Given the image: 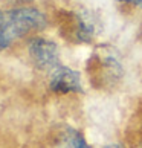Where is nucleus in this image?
<instances>
[{
    "mask_svg": "<svg viewBox=\"0 0 142 148\" xmlns=\"http://www.w3.org/2000/svg\"><path fill=\"white\" fill-rule=\"evenodd\" d=\"M64 35L76 45H92L102 35L104 21L96 9L80 6L66 14Z\"/></svg>",
    "mask_w": 142,
    "mask_h": 148,
    "instance_id": "f257e3e1",
    "label": "nucleus"
},
{
    "mask_svg": "<svg viewBox=\"0 0 142 148\" xmlns=\"http://www.w3.org/2000/svg\"><path fill=\"white\" fill-rule=\"evenodd\" d=\"M90 72L99 87H115L125 76V66L119 51L113 46L99 45L90 61Z\"/></svg>",
    "mask_w": 142,
    "mask_h": 148,
    "instance_id": "f03ea898",
    "label": "nucleus"
},
{
    "mask_svg": "<svg viewBox=\"0 0 142 148\" xmlns=\"http://www.w3.org/2000/svg\"><path fill=\"white\" fill-rule=\"evenodd\" d=\"M6 12L15 38L34 37L47 26L46 14L35 6H17Z\"/></svg>",
    "mask_w": 142,
    "mask_h": 148,
    "instance_id": "7ed1b4c3",
    "label": "nucleus"
},
{
    "mask_svg": "<svg viewBox=\"0 0 142 148\" xmlns=\"http://www.w3.org/2000/svg\"><path fill=\"white\" fill-rule=\"evenodd\" d=\"M28 53L32 64L41 72H51L61 64V52L55 40L43 35H34L28 41Z\"/></svg>",
    "mask_w": 142,
    "mask_h": 148,
    "instance_id": "20e7f679",
    "label": "nucleus"
},
{
    "mask_svg": "<svg viewBox=\"0 0 142 148\" xmlns=\"http://www.w3.org/2000/svg\"><path fill=\"white\" fill-rule=\"evenodd\" d=\"M49 89L57 95L83 93V76L76 69L60 64L58 67L49 72Z\"/></svg>",
    "mask_w": 142,
    "mask_h": 148,
    "instance_id": "39448f33",
    "label": "nucleus"
},
{
    "mask_svg": "<svg viewBox=\"0 0 142 148\" xmlns=\"http://www.w3.org/2000/svg\"><path fill=\"white\" fill-rule=\"evenodd\" d=\"M17 40L11 28L8 12L0 9V51H5L9 46H12V43Z\"/></svg>",
    "mask_w": 142,
    "mask_h": 148,
    "instance_id": "423d86ee",
    "label": "nucleus"
},
{
    "mask_svg": "<svg viewBox=\"0 0 142 148\" xmlns=\"http://www.w3.org/2000/svg\"><path fill=\"white\" fill-rule=\"evenodd\" d=\"M66 140L70 148H92L89 144H87L86 138L83 136V133L78 130H73V128H69L67 133H66Z\"/></svg>",
    "mask_w": 142,
    "mask_h": 148,
    "instance_id": "0eeeda50",
    "label": "nucleus"
},
{
    "mask_svg": "<svg viewBox=\"0 0 142 148\" xmlns=\"http://www.w3.org/2000/svg\"><path fill=\"white\" fill-rule=\"evenodd\" d=\"M102 148H125L122 144H118V142H115V144H107V145H104Z\"/></svg>",
    "mask_w": 142,
    "mask_h": 148,
    "instance_id": "6e6552de",
    "label": "nucleus"
},
{
    "mask_svg": "<svg viewBox=\"0 0 142 148\" xmlns=\"http://www.w3.org/2000/svg\"><path fill=\"white\" fill-rule=\"evenodd\" d=\"M115 2H118V0H115Z\"/></svg>",
    "mask_w": 142,
    "mask_h": 148,
    "instance_id": "1a4fd4ad",
    "label": "nucleus"
}]
</instances>
